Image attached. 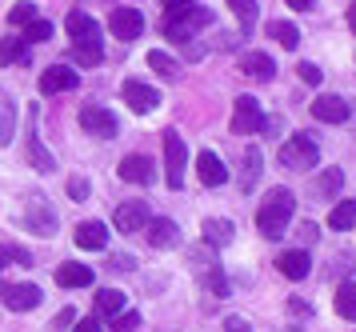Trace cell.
Segmentation results:
<instances>
[{
  "instance_id": "1",
  "label": "cell",
  "mask_w": 356,
  "mask_h": 332,
  "mask_svg": "<svg viewBox=\"0 0 356 332\" xmlns=\"http://www.w3.org/2000/svg\"><path fill=\"white\" fill-rule=\"evenodd\" d=\"M292 208H296V196H292L289 189H273L268 196H264V205H260L257 212V228L264 240H276L284 237V228H289L292 221Z\"/></svg>"
},
{
  "instance_id": "2",
  "label": "cell",
  "mask_w": 356,
  "mask_h": 332,
  "mask_svg": "<svg viewBox=\"0 0 356 332\" xmlns=\"http://www.w3.org/2000/svg\"><path fill=\"white\" fill-rule=\"evenodd\" d=\"M212 24V13L200 4H177V8H164V36L168 40H193L196 29Z\"/></svg>"
},
{
  "instance_id": "3",
  "label": "cell",
  "mask_w": 356,
  "mask_h": 332,
  "mask_svg": "<svg viewBox=\"0 0 356 332\" xmlns=\"http://www.w3.org/2000/svg\"><path fill=\"white\" fill-rule=\"evenodd\" d=\"M316 160H321V148H316V141H312L308 132L289 136L284 148H280V164L292 168V173H308V168H316Z\"/></svg>"
},
{
  "instance_id": "4",
  "label": "cell",
  "mask_w": 356,
  "mask_h": 332,
  "mask_svg": "<svg viewBox=\"0 0 356 332\" xmlns=\"http://www.w3.org/2000/svg\"><path fill=\"white\" fill-rule=\"evenodd\" d=\"M184 160H188V148H184L177 128H168L164 132V180H168V189L184 184Z\"/></svg>"
},
{
  "instance_id": "5",
  "label": "cell",
  "mask_w": 356,
  "mask_h": 332,
  "mask_svg": "<svg viewBox=\"0 0 356 332\" xmlns=\"http://www.w3.org/2000/svg\"><path fill=\"white\" fill-rule=\"evenodd\" d=\"M36 125H40V109L29 104V112H24V148H29V160H33L40 173H52V168H56V160H52V152H44Z\"/></svg>"
},
{
  "instance_id": "6",
  "label": "cell",
  "mask_w": 356,
  "mask_h": 332,
  "mask_svg": "<svg viewBox=\"0 0 356 332\" xmlns=\"http://www.w3.org/2000/svg\"><path fill=\"white\" fill-rule=\"evenodd\" d=\"M20 224H24L33 237H49V232H56V212H52V205L44 200V196H29Z\"/></svg>"
},
{
  "instance_id": "7",
  "label": "cell",
  "mask_w": 356,
  "mask_h": 332,
  "mask_svg": "<svg viewBox=\"0 0 356 332\" xmlns=\"http://www.w3.org/2000/svg\"><path fill=\"white\" fill-rule=\"evenodd\" d=\"M81 128H84V132H92L97 141H113L116 132H120L116 116L108 109H100V104H84V109H81Z\"/></svg>"
},
{
  "instance_id": "8",
  "label": "cell",
  "mask_w": 356,
  "mask_h": 332,
  "mask_svg": "<svg viewBox=\"0 0 356 332\" xmlns=\"http://www.w3.org/2000/svg\"><path fill=\"white\" fill-rule=\"evenodd\" d=\"M264 125V112L252 96H236V104H232V132L236 136H248V132H260Z\"/></svg>"
},
{
  "instance_id": "9",
  "label": "cell",
  "mask_w": 356,
  "mask_h": 332,
  "mask_svg": "<svg viewBox=\"0 0 356 332\" xmlns=\"http://www.w3.org/2000/svg\"><path fill=\"white\" fill-rule=\"evenodd\" d=\"M120 93H124V104H129L132 112H140V116L152 112V109H161V93H156V88H148V84H140V80H124V88H120Z\"/></svg>"
},
{
  "instance_id": "10",
  "label": "cell",
  "mask_w": 356,
  "mask_h": 332,
  "mask_svg": "<svg viewBox=\"0 0 356 332\" xmlns=\"http://www.w3.org/2000/svg\"><path fill=\"white\" fill-rule=\"evenodd\" d=\"M108 29H113V36H120V40H136V36L145 32V16L124 4V8H113V16H108Z\"/></svg>"
},
{
  "instance_id": "11",
  "label": "cell",
  "mask_w": 356,
  "mask_h": 332,
  "mask_svg": "<svg viewBox=\"0 0 356 332\" xmlns=\"http://www.w3.org/2000/svg\"><path fill=\"white\" fill-rule=\"evenodd\" d=\"M68 32H72V40H76V45H100L97 20L84 13V8H72V13H68Z\"/></svg>"
},
{
  "instance_id": "12",
  "label": "cell",
  "mask_w": 356,
  "mask_h": 332,
  "mask_svg": "<svg viewBox=\"0 0 356 332\" xmlns=\"http://www.w3.org/2000/svg\"><path fill=\"white\" fill-rule=\"evenodd\" d=\"M68 88H76V72H72L68 64H52V68H44V77H40V93L52 96V93H68Z\"/></svg>"
},
{
  "instance_id": "13",
  "label": "cell",
  "mask_w": 356,
  "mask_h": 332,
  "mask_svg": "<svg viewBox=\"0 0 356 332\" xmlns=\"http://www.w3.org/2000/svg\"><path fill=\"white\" fill-rule=\"evenodd\" d=\"M148 224V205L145 200H129V205L116 208V228L120 232H140Z\"/></svg>"
},
{
  "instance_id": "14",
  "label": "cell",
  "mask_w": 356,
  "mask_h": 332,
  "mask_svg": "<svg viewBox=\"0 0 356 332\" xmlns=\"http://www.w3.org/2000/svg\"><path fill=\"white\" fill-rule=\"evenodd\" d=\"M145 232H148V244H152V248H177L180 244V228L172 221H152V216H148V224H145Z\"/></svg>"
},
{
  "instance_id": "15",
  "label": "cell",
  "mask_w": 356,
  "mask_h": 332,
  "mask_svg": "<svg viewBox=\"0 0 356 332\" xmlns=\"http://www.w3.org/2000/svg\"><path fill=\"white\" fill-rule=\"evenodd\" d=\"M312 116L324 120V125H344V120H348V104H344L340 96H316V100H312Z\"/></svg>"
},
{
  "instance_id": "16",
  "label": "cell",
  "mask_w": 356,
  "mask_h": 332,
  "mask_svg": "<svg viewBox=\"0 0 356 332\" xmlns=\"http://www.w3.org/2000/svg\"><path fill=\"white\" fill-rule=\"evenodd\" d=\"M196 173H200V180H204L209 189H220V184L228 180L225 160L216 157V152H200V157H196Z\"/></svg>"
},
{
  "instance_id": "17",
  "label": "cell",
  "mask_w": 356,
  "mask_h": 332,
  "mask_svg": "<svg viewBox=\"0 0 356 332\" xmlns=\"http://www.w3.org/2000/svg\"><path fill=\"white\" fill-rule=\"evenodd\" d=\"M76 248H88V253H100L104 244H108V228L100 221H84V224H76Z\"/></svg>"
},
{
  "instance_id": "18",
  "label": "cell",
  "mask_w": 356,
  "mask_h": 332,
  "mask_svg": "<svg viewBox=\"0 0 356 332\" xmlns=\"http://www.w3.org/2000/svg\"><path fill=\"white\" fill-rule=\"evenodd\" d=\"M4 304H8L13 313H33L36 304H40V288H36V285H13V288H4Z\"/></svg>"
},
{
  "instance_id": "19",
  "label": "cell",
  "mask_w": 356,
  "mask_h": 332,
  "mask_svg": "<svg viewBox=\"0 0 356 332\" xmlns=\"http://www.w3.org/2000/svg\"><path fill=\"white\" fill-rule=\"evenodd\" d=\"M276 269L284 272L289 280H305L308 269H312V260H308L305 248H292V253H280V260H276Z\"/></svg>"
},
{
  "instance_id": "20",
  "label": "cell",
  "mask_w": 356,
  "mask_h": 332,
  "mask_svg": "<svg viewBox=\"0 0 356 332\" xmlns=\"http://www.w3.org/2000/svg\"><path fill=\"white\" fill-rule=\"evenodd\" d=\"M120 180H129V184H152V160L148 157H124L120 160Z\"/></svg>"
},
{
  "instance_id": "21",
  "label": "cell",
  "mask_w": 356,
  "mask_h": 332,
  "mask_svg": "<svg viewBox=\"0 0 356 332\" xmlns=\"http://www.w3.org/2000/svg\"><path fill=\"white\" fill-rule=\"evenodd\" d=\"M56 285H60V288H84V285H92V269H88V264H76V260H65V264L56 269Z\"/></svg>"
},
{
  "instance_id": "22",
  "label": "cell",
  "mask_w": 356,
  "mask_h": 332,
  "mask_svg": "<svg viewBox=\"0 0 356 332\" xmlns=\"http://www.w3.org/2000/svg\"><path fill=\"white\" fill-rule=\"evenodd\" d=\"M204 240H209L212 248H228L232 244V237H236V228H232V221H225V216H212V221H204Z\"/></svg>"
},
{
  "instance_id": "23",
  "label": "cell",
  "mask_w": 356,
  "mask_h": 332,
  "mask_svg": "<svg viewBox=\"0 0 356 332\" xmlns=\"http://www.w3.org/2000/svg\"><path fill=\"white\" fill-rule=\"evenodd\" d=\"M241 68H244V77H252V80H273L276 77L273 56H264V52H244Z\"/></svg>"
},
{
  "instance_id": "24",
  "label": "cell",
  "mask_w": 356,
  "mask_h": 332,
  "mask_svg": "<svg viewBox=\"0 0 356 332\" xmlns=\"http://www.w3.org/2000/svg\"><path fill=\"white\" fill-rule=\"evenodd\" d=\"M129 308V297L120 292V288H100L97 292V313L100 317H120Z\"/></svg>"
},
{
  "instance_id": "25",
  "label": "cell",
  "mask_w": 356,
  "mask_h": 332,
  "mask_svg": "<svg viewBox=\"0 0 356 332\" xmlns=\"http://www.w3.org/2000/svg\"><path fill=\"white\" fill-rule=\"evenodd\" d=\"M257 176H260V148L248 144V148H244V164H241V189L252 192L257 189Z\"/></svg>"
},
{
  "instance_id": "26",
  "label": "cell",
  "mask_w": 356,
  "mask_h": 332,
  "mask_svg": "<svg viewBox=\"0 0 356 332\" xmlns=\"http://www.w3.org/2000/svg\"><path fill=\"white\" fill-rule=\"evenodd\" d=\"M353 224H356V200H340V205L328 212V228H337V232L353 228Z\"/></svg>"
},
{
  "instance_id": "27",
  "label": "cell",
  "mask_w": 356,
  "mask_h": 332,
  "mask_svg": "<svg viewBox=\"0 0 356 332\" xmlns=\"http://www.w3.org/2000/svg\"><path fill=\"white\" fill-rule=\"evenodd\" d=\"M148 68H156L164 80H180V64L168 56V52H161V48H152L148 52Z\"/></svg>"
},
{
  "instance_id": "28",
  "label": "cell",
  "mask_w": 356,
  "mask_h": 332,
  "mask_svg": "<svg viewBox=\"0 0 356 332\" xmlns=\"http://www.w3.org/2000/svg\"><path fill=\"white\" fill-rule=\"evenodd\" d=\"M268 36H273V40H280L284 48L300 45V29H296L292 20H273V24H268Z\"/></svg>"
},
{
  "instance_id": "29",
  "label": "cell",
  "mask_w": 356,
  "mask_h": 332,
  "mask_svg": "<svg viewBox=\"0 0 356 332\" xmlns=\"http://www.w3.org/2000/svg\"><path fill=\"white\" fill-rule=\"evenodd\" d=\"M337 313L344 320H356V285H353V280L337 288Z\"/></svg>"
},
{
  "instance_id": "30",
  "label": "cell",
  "mask_w": 356,
  "mask_h": 332,
  "mask_svg": "<svg viewBox=\"0 0 356 332\" xmlns=\"http://www.w3.org/2000/svg\"><path fill=\"white\" fill-rule=\"evenodd\" d=\"M36 20V4L33 0H17V4H13V8H8V24H33Z\"/></svg>"
},
{
  "instance_id": "31",
  "label": "cell",
  "mask_w": 356,
  "mask_h": 332,
  "mask_svg": "<svg viewBox=\"0 0 356 332\" xmlns=\"http://www.w3.org/2000/svg\"><path fill=\"white\" fill-rule=\"evenodd\" d=\"M24 40H29V45H40V40H52V24H49V20H40V16H36L33 24H24Z\"/></svg>"
},
{
  "instance_id": "32",
  "label": "cell",
  "mask_w": 356,
  "mask_h": 332,
  "mask_svg": "<svg viewBox=\"0 0 356 332\" xmlns=\"http://www.w3.org/2000/svg\"><path fill=\"white\" fill-rule=\"evenodd\" d=\"M228 8L236 13V20H241L244 29H252V20H257V0H228Z\"/></svg>"
},
{
  "instance_id": "33",
  "label": "cell",
  "mask_w": 356,
  "mask_h": 332,
  "mask_svg": "<svg viewBox=\"0 0 356 332\" xmlns=\"http://www.w3.org/2000/svg\"><path fill=\"white\" fill-rule=\"evenodd\" d=\"M340 184H344V173H340V168H328V173L316 180V192H321V196H332V192H340Z\"/></svg>"
},
{
  "instance_id": "34",
  "label": "cell",
  "mask_w": 356,
  "mask_h": 332,
  "mask_svg": "<svg viewBox=\"0 0 356 332\" xmlns=\"http://www.w3.org/2000/svg\"><path fill=\"white\" fill-rule=\"evenodd\" d=\"M24 61V40H0V64Z\"/></svg>"
},
{
  "instance_id": "35",
  "label": "cell",
  "mask_w": 356,
  "mask_h": 332,
  "mask_svg": "<svg viewBox=\"0 0 356 332\" xmlns=\"http://www.w3.org/2000/svg\"><path fill=\"white\" fill-rule=\"evenodd\" d=\"M72 61L84 64V68L100 64V45H76V48H72Z\"/></svg>"
},
{
  "instance_id": "36",
  "label": "cell",
  "mask_w": 356,
  "mask_h": 332,
  "mask_svg": "<svg viewBox=\"0 0 356 332\" xmlns=\"http://www.w3.org/2000/svg\"><path fill=\"white\" fill-rule=\"evenodd\" d=\"M204 285H209L216 297H228V280H225V272L216 269V264H212V269H204Z\"/></svg>"
},
{
  "instance_id": "37",
  "label": "cell",
  "mask_w": 356,
  "mask_h": 332,
  "mask_svg": "<svg viewBox=\"0 0 356 332\" xmlns=\"http://www.w3.org/2000/svg\"><path fill=\"white\" fill-rule=\"evenodd\" d=\"M136 324H140V317H136L132 308H124L120 317H113V332H132V329H136Z\"/></svg>"
},
{
  "instance_id": "38",
  "label": "cell",
  "mask_w": 356,
  "mask_h": 332,
  "mask_svg": "<svg viewBox=\"0 0 356 332\" xmlns=\"http://www.w3.org/2000/svg\"><path fill=\"white\" fill-rule=\"evenodd\" d=\"M88 180H84V176H72V180H68V196H72V200H88Z\"/></svg>"
},
{
  "instance_id": "39",
  "label": "cell",
  "mask_w": 356,
  "mask_h": 332,
  "mask_svg": "<svg viewBox=\"0 0 356 332\" xmlns=\"http://www.w3.org/2000/svg\"><path fill=\"white\" fill-rule=\"evenodd\" d=\"M296 77L305 80V84H321V80H324V77H321V68H316V64H308V61L296 68Z\"/></svg>"
},
{
  "instance_id": "40",
  "label": "cell",
  "mask_w": 356,
  "mask_h": 332,
  "mask_svg": "<svg viewBox=\"0 0 356 332\" xmlns=\"http://www.w3.org/2000/svg\"><path fill=\"white\" fill-rule=\"evenodd\" d=\"M8 260L29 264V253H24V248H0V272H4V264H8Z\"/></svg>"
},
{
  "instance_id": "41",
  "label": "cell",
  "mask_w": 356,
  "mask_h": 332,
  "mask_svg": "<svg viewBox=\"0 0 356 332\" xmlns=\"http://www.w3.org/2000/svg\"><path fill=\"white\" fill-rule=\"evenodd\" d=\"M76 332H100V320H97V317H84V320H76Z\"/></svg>"
},
{
  "instance_id": "42",
  "label": "cell",
  "mask_w": 356,
  "mask_h": 332,
  "mask_svg": "<svg viewBox=\"0 0 356 332\" xmlns=\"http://www.w3.org/2000/svg\"><path fill=\"white\" fill-rule=\"evenodd\" d=\"M284 4H289V8H296V13H308V8H312L316 0H284Z\"/></svg>"
},
{
  "instance_id": "43",
  "label": "cell",
  "mask_w": 356,
  "mask_h": 332,
  "mask_svg": "<svg viewBox=\"0 0 356 332\" xmlns=\"http://www.w3.org/2000/svg\"><path fill=\"white\" fill-rule=\"evenodd\" d=\"M228 332H248V324H241V320H232V324H228Z\"/></svg>"
},
{
  "instance_id": "44",
  "label": "cell",
  "mask_w": 356,
  "mask_h": 332,
  "mask_svg": "<svg viewBox=\"0 0 356 332\" xmlns=\"http://www.w3.org/2000/svg\"><path fill=\"white\" fill-rule=\"evenodd\" d=\"M177 4H193V0H164V8H177Z\"/></svg>"
},
{
  "instance_id": "45",
  "label": "cell",
  "mask_w": 356,
  "mask_h": 332,
  "mask_svg": "<svg viewBox=\"0 0 356 332\" xmlns=\"http://www.w3.org/2000/svg\"><path fill=\"white\" fill-rule=\"evenodd\" d=\"M348 24H353V32H356V4L348 8Z\"/></svg>"
},
{
  "instance_id": "46",
  "label": "cell",
  "mask_w": 356,
  "mask_h": 332,
  "mask_svg": "<svg viewBox=\"0 0 356 332\" xmlns=\"http://www.w3.org/2000/svg\"><path fill=\"white\" fill-rule=\"evenodd\" d=\"M0 297H4V288H0Z\"/></svg>"
}]
</instances>
